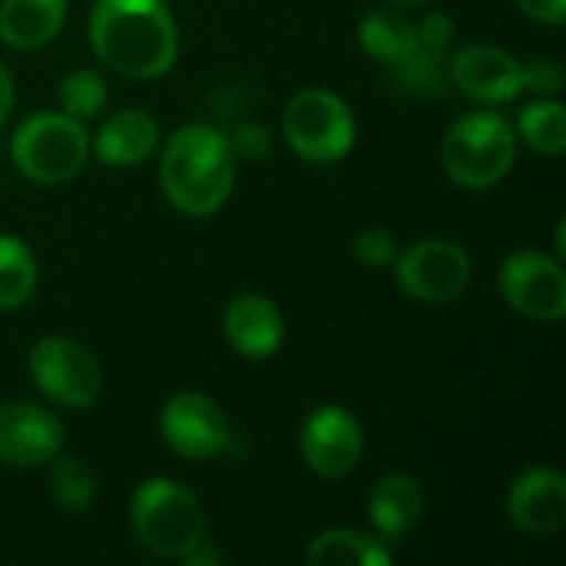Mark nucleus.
Here are the masks:
<instances>
[{"mask_svg": "<svg viewBox=\"0 0 566 566\" xmlns=\"http://www.w3.org/2000/svg\"><path fill=\"white\" fill-rule=\"evenodd\" d=\"M222 332L239 355L262 361L282 348L285 322H282V312L272 298L245 292V295H235L229 302V308L222 315Z\"/></svg>", "mask_w": 566, "mask_h": 566, "instance_id": "obj_15", "label": "nucleus"}, {"mask_svg": "<svg viewBox=\"0 0 566 566\" xmlns=\"http://www.w3.org/2000/svg\"><path fill=\"white\" fill-rule=\"evenodd\" d=\"M355 259L361 265H371V269H385L398 259V245L388 232L381 229H365L358 239H355Z\"/></svg>", "mask_w": 566, "mask_h": 566, "instance_id": "obj_25", "label": "nucleus"}, {"mask_svg": "<svg viewBox=\"0 0 566 566\" xmlns=\"http://www.w3.org/2000/svg\"><path fill=\"white\" fill-rule=\"evenodd\" d=\"M451 36H454V23H451V17H444V13H431V17L418 27L421 50H424V53H434V56H444Z\"/></svg>", "mask_w": 566, "mask_h": 566, "instance_id": "obj_26", "label": "nucleus"}, {"mask_svg": "<svg viewBox=\"0 0 566 566\" xmlns=\"http://www.w3.org/2000/svg\"><path fill=\"white\" fill-rule=\"evenodd\" d=\"M308 566H391V551L381 537L358 531H325L305 551Z\"/></svg>", "mask_w": 566, "mask_h": 566, "instance_id": "obj_20", "label": "nucleus"}, {"mask_svg": "<svg viewBox=\"0 0 566 566\" xmlns=\"http://www.w3.org/2000/svg\"><path fill=\"white\" fill-rule=\"evenodd\" d=\"M517 126L524 143L544 156H560L566 149V109L557 99H537L524 106Z\"/></svg>", "mask_w": 566, "mask_h": 566, "instance_id": "obj_22", "label": "nucleus"}, {"mask_svg": "<svg viewBox=\"0 0 566 566\" xmlns=\"http://www.w3.org/2000/svg\"><path fill=\"white\" fill-rule=\"evenodd\" d=\"M129 521L139 544L156 557L186 560L199 544H206V514L196 494L169 478H153L136 488Z\"/></svg>", "mask_w": 566, "mask_h": 566, "instance_id": "obj_3", "label": "nucleus"}, {"mask_svg": "<svg viewBox=\"0 0 566 566\" xmlns=\"http://www.w3.org/2000/svg\"><path fill=\"white\" fill-rule=\"evenodd\" d=\"M166 199L186 216H212L235 186V149L226 133L206 123L182 126L159 163Z\"/></svg>", "mask_w": 566, "mask_h": 566, "instance_id": "obj_2", "label": "nucleus"}, {"mask_svg": "<svg viewBox=\"0 0 566 566\" xmlns=\"http://www.w3.org/2000/svg\"><path fill=\"white\" fill-rule=\"evenodd\" d=\"M298 448H302V461L318 478L338 481L358 468L365 451V434L355 415H348L338 405H325L305 418Z\"/></svg>", "mask_w": 566, "mask_h": 566, "instance_id": "obj_11", "label": "nucleus"}, {"mask_svg": "<svg viewBox=\"0 0 566 566\" xmlns=\"http://www.w3.org/2000/svg\"><path fill=\"white\" fill-rule=\"evenodd\" d=\"M56 96H60L63 113L83 123V119H93V116L103 113V106H106V83L93 70H73L70 76L60 80Z\"/></svg>", "mask_w": 566, "mask_h": 566, "instance_id": "obj_24", "label": "nucleus"}, {"mask_svg": "<svg viewBox=\"0 0 566 566\" xmlns=\"http://www.w3.org/2000/svg\"><path fill=\"white\" fill-rule=\"evenodd\" d=\"M63 428L56 415L30 401L0 405V464L36 468L60 454Z\"/></svg>", "mask_w": 566, "mask_h": 566, "instance_id": "obj_12", "label": "nucleus"}, {"mask_svg": "<svg viewBox=\"0 0 566 566\" xmlns=\"http://www.w3.org/2000/svg\"><path fill=\"white\" fill-rule=\"evenodd\" d=\"M66 20V0H0V40L13 50L46 46Z\"/></svg>", "mask_w": 566, "mask_h": 566, "instance_id": "obj_18", "label": "nucleus"}, {"mask_svg": "<svg viewBox=\"0 0 566 566\" xmlns=\"http://www.w3.org/2000/svg\"><path fill=\"white\" fill-rule=\"evenodd\" d=\"M371 527L381 541H401L411 534L424 514V488L411 474H388L375 484L368 497Z\"/></svg>", "mask_w": 566, "mask_h": 566, "instance_id": "obj_16", "label": "nucleus"}, {"mask_svg": "<svg viewBox=\"0 0 566 566\" xmlns=\"http://www.w3.org/2000/svg\"><path fill=\"white\" fill-rule=\"evenodd\" d=\"M50 494L66 511H86L96 501V474L80 458H53L50 468Z\"/></svg>", "mask_w": 566, "mask_h": 566, "instance_id": "obj_23", "label": "nucleus"}, {"mask_svg": "<svg viewBox=\"0 0 566 566\" xmlns=\"http://www.w3.org/2000/svg\"><path fill=\"white\" fill-rule=\"evenodd\" d=\"M391 3H395V7H408V10H411V7H428L431 0H391Z\"/></svg>", "mask_w": 566, "mask_h": 566, "instance_id": "obj_31", "label": "nucleus"}, {"mask_svg": "<svg viewBox=\"0 0 566 566\" xmlns=\"http://www.w3.org/2000/svg\"><path fill=\"white\" fill-rule=\"evenodd\" d=\"M156 143H159L156 119L143 109H123L99 126L93 149H96L99 163L123 169V166H136V163L149 159Z\"/></svg>", "mask_w": 566, "mask_h": 566, "instance_id": "obj_17", "label": "nucleus"}, {"mask_svg": "<svg viewBox=\"0 0 566 566\" xmlns=\"http://www.w3.org/2000/svg\"><path fill=\"white\" fill-rule=\"evenodd\" d=\"M10 109H13V76H10V70L0 63V126L7 123Z\"/></svg>", "mask_w": 566, "mask_h": 566, "instance_id": "obj_30", "label": "nucleus"}, {"mask_svg": "<svg viewBox=\"0 0 566 566\" xmlns=\"http://www.w3.org/2000/svg\"><path fill=\"white\" fill-rule=\"evenodd\" d=\"M33 385L60 408L83 411L99 398L103 375L96 358L70 338H40L27 358Z\"/></svg>", "mask_w": 566, "mask_h": 566, "instance_id": "obj_7", "label": "nucleus"}, {"mask_svg": "<svg viewBox=\"0 0 566 566\" xmlns=\"http://www.w3.org/2000/svg\"><path fill=\"white\" fill-rule=\"evenodd\" d=\"M10 156L17 169L43 186H60L80 176L90 156V136L80 119L60 113H36L13 133Z\"/></svg>", "mask_w": 566, "mask_h": 566, "instance_id": "obj_5", "label": "nucleus"}, {"mask_svg": "<svg viewBox=\"0 0 566 566\" xmlns=\"http://www.w3.org/2000/svg\"><path fill=\"white\" fill-rule=\"evenodd\" d=\"M564 83V73L554 60H537L534 66H524V90L537 93H557Z\"/></svg>", "mask_w": 566, "mask_h": 566, "instance_id": "obj_27", "label": "nucleus"}, {"mask_svg": "<svg viewBox=\"0 0 566 566\" xmlns=\"http://www.w3.org/2000/svg\"><path fill=\"white\" fill-rule=\"evenodd\" d=\"M521 10L541 23H551V27H560L566 20V0H517Z\"/></svg>", "mask_w": 566, "mask_h": 566, "instance_id": "obj_29", "label": "nucleus"}, {"mask_svg": "<svg viewBox=\"0 0 566 566\" xmlns=\"http://www.w3.org/2000/svg\"><path fill=\"white\" fill-rule=\"evenodd\" d=\"M517 159L514 126L501 113H468L444 136V169L464 189L501 182Z\"/></svg>", "mask_w": 566, "mask_h": 566, "instance_id": "obj_4", "label": "nucleus"}, {"mask_svg": "<svg viewBox=\"0 0 566 566\" xmlns=\"http://www.w3.org/2000/svg\"><path fill=\"white\" fill-rule=\"evenodd\" d=\"M96 56L129 76H163L179 53L176 20L163 0H96L86 23Z\"/></svg>", "mask_w": 566, "mask_h": 566, "instance_id": "obj_1", "label": "nucleus"}, {"mask_svg": "<svg viewBox=\"0 0 566 566\" xmlns=\"http://www.w3.org/2000/svg\"><path fill=\"white\" fill-rule=\"evenodd\" d=\"M285 139L292 153H298L308 163L328 166L352 153L355 146V116L345 106L342 96L332 90H302L289 99L282 116Z\"/></svg>", "mask_w": 566, "mask_h": 566, "instance_id": "obj_6", "label": "nucleus"}, {"mask_svg": "<svg viewBox=\"0 0 566 566\" xmlns=\"http://www.w3.org/2000/svg\"><path fill=\"white\" fill-rule=\"evenodd\" d=\"M163 441L186 461H209L229 441V421L222 408L199 391L172 395L159 411Z\"/></svg>", "mask_w": 566, "mask_h": 566, "instance_id": "obj_10", "label": "nucleus"}, {"mask_svg": "<svg viewBox=\"0 0 566 566\" xmlns=\"http://www.w3.org/2000/svg\"><path fill=\"white\" fill-rule=\"evenodd\" d=\"M501 292L511 308L534 322H560L566 315L564 265L547 252L524 249L507 255L501 269Z\"/></svg>", "mask_w": 566, "mask_h": 566, "instance_id": "obj_9", "label": "nucleus"}, {"mask_svg": "<svg viewBox=\"0 0 566 566\" xmlns=\"http://www.w3.org/2000/svg\"><path fill=\"white\" fill-rule=\"evenodd\" d=\"M395 275L405 295L424 305L458 298L471 282V255L448 239H424L395 259Z\"/></svg>", "mask_w": 566, "mask_h": 566, "instance_id": "obj_8", "label": "nucleus"}, {"mask_svg": "<svg viewBox=\"0 0 566 566\" xmlns=\"http://www.w3.org/2000/svg\"><path fill=\"white\" fill-rule=\"evenodd\" d=\"M448 73L461 86V93L481 103H511L524 93V66L501 46H464L451 60Z\"/></svg>", "mask_w": 566, "mask_h": 566, "instance_id": "obj_13", "label": "nucleus"}, {"mask_svg": "<svg viewBox=\"0 0 566 566\" xmlns=\"http://www.w3.org/2000/svg\"><path fill=\"white\" fill-rule=\"evenodd\" d=\"M511 521L531 537H551L566 524V478L551 468L524 471L507 491Z\"/></svg>", "mask_w": 566, "mask_h": 566, "instance_id": "obj_14", "label": "nucleus"}, {"mask_svg": "<svg viewBox=\"0 0 566 566\" xmlns=\"http://www.w3.org/2000/svg\"><path fill=\"white\" fill-rule=\"evenodd\" d=\"M358 40L368 56L388 63L391 70L408 66L418 56V27L401 10H371L358 27Z\"/></svg>", "mask_w": 566, "mask_h": 566, "instance_id": "obj_19", "label": "nucleus"}, {"mask_svg": "<svg viewBox=\"0 0 566 566\" xmlns=\"http://www.w3.org/2000/svg\"><path fill=\"white\" fill-rule=\"evenodd\" d=\"M232 149L242 153V156H249V159H262V156L269 153V133H265L262 126L249 123V126H242L239 136L232 139Z\"/></svg>", "mask_w": 566, "mask_h": 566, "instance_id": "obj_28", "label": "nucleus"}, {"mask_svg": "<svg viewBox=\"0 0 566 566\" xmlns=\"http://www.w3.org/2000/svg\"><path fill=\"white\" fill-rule=\"evenodd\" d=\"M33 289H36L33 252L13 235H0V308H20L23 302H30Z\"/></svg>", "mask_w": 566, "mask_h": 566, "instance_id": "obj_21", "label": "nucleus"}]
</instances>
